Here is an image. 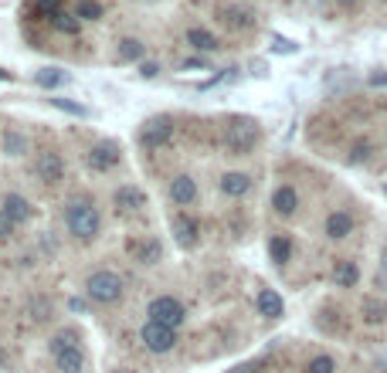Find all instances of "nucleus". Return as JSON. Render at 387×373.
<instances>
[{
    "label": "nucleus",
    "instance_id": "obj_3",
    "mask_svg": "<svg viewBox=\"0 0 387 373\" xmlns=\"http://www.w3.org/2000/svg\"><path fill=\"white\" fill-rule=\"evenodd\" d=\"M85 295H89V302H96V306H115V302L126 295V285H122V278H119L112 268H96V271L85 278Z\"/></svg>",
    "mask_w": 387,
    "mask_h": 373
},
{
    "label": "nucleus",
    "instance_id": "obj_36",
    "mask_svg": "<svg viewBox=\"0 0 387 373\" xmlns=\"http://www.w3.org/2000/svg\"><path fill=\"white\" fill-rule=\"evenodd\" d=\"M140 75H143V78H157V75H160V65H153V61H146V65L140 68Z\"/></svg>",
    "mask_w": 387,
    "mask_h": 373
},
{
    "label": "nucleus",
    "instance_id": "obj_29",
    "mask_svg": "<svg viewBox=\"0 0 387 373\" xmlns=\"http://www.w3.org/2000/svg\"><path fill=\"white\" fill-rule=\"evenodd\" d=\"M34 82H38L41 89H58L61 82H68V75H65L61 68H41V71L34 75Z\"/></svg>",
    "mask_w": 387,
    "mask_h": 373
},
{
    "label": "nucleus",
    "instance_id": "obj_2",
    "mask_svg": "<svg viewBox=\"0 0 387 373\" xmlns=\"http://www.w3.org/2000/svg\"><path fill=\"white\" fill-rule=\"evenodd\" d=\"M258 139H262V129H258V122H255V119H248V115H234V119H228V122H224L221 143H224V150H228L231 157H248V153L258 146Z\"/></svg>",
    "mask_w": 387,
    "mask_h": 373
},
{
    "label": "nucleus",
    "instance_id": "obj_13",
    "mask_svg": "<svg viewBox=\"0 0 387 373\" xmlns=\"http://www.w3.org/2000/svg\"><path fill=\"white\" fill-rule=\"evenodd\" d=\"M0 211L7 214L14 224H27V221L34 217L31 201H27V197H21V194H3V197H0Z\"/></svg>",
    "mask_w": 387,
    "mask_h": 373
},
{
    "label": "nucleus",
    "instance_id": "obj_14",
    "mask_svg": "<svg viewBox=\"0 0 387 373\" xmlns=\"http://www.w3.org/2000/svg\"><path fill=\"white\" fill-rule=\"evenodd\" d=\"M323 231H327V238H330V241H343V238H350V234H353V214H350V211L327 214Z\"/></svg>",
    "mask_w": 387,
    "mask_h": 373
},
{
    "label": "nucleus",
    "instance_id": "obj_18",
    "mask_svg": "<svg viewBox=\"0 0 387 373\" xmlns=\"http://www.w3.org/2000/svg\"><path fill=\"white\" fill-rule=\"evenodd\" d=\"M221 194L224 197H245L248 190H252V177L248 173H241V170H231V173H224L221 177Z\"/></svg>",
    "mask_w": 387,
    "mask_h": 373
},
{
    "label": "nucleus",
    "instance_id": "obj_23",
    "mask_svg": "<svg viewBox=\"0 0 387 373\" xmlns=\"http://www.w3.org/2000/svg\"><path fill=\"white\" fill-rule=\"evenodd\" d=\"M0 146H3L7 157H24V153H27V136H24L21 129H3Z\"/></svg>",
    "mask_w": 387,
    "mask_h": 373
},
{
    "label": "nucleus",
    "instance_id": "obj_28",
    "mask_svg": "<svg viewBox=\"0 0 387 373\" xmlns=\"http://www.w3.org/2000/svg\"><path fill=\"white\" fill-rule=\"evenodd\" d=\"M102 14H106V10H102L99 0H78V3H75V17H78V21H99Z\"/></svg>",
    "mask_w": 387,
    "mask_h": 373
},
{
    "label": "nucleus",
    "instance_id": "obj_8",
    "mask_svg": "<svg viewBox=\"0 0 387 373\" xmlns=\"http://www.w3.org/2000/svg\"><path fill=\"white\" fill-rule=\"evenodd\" d=\"M119 160H122V150H119V143H112V139L96 143V146L85 153V163H89L92 173H109V170L119 166Z\"/></svg>",
    "mask_w": 387,
    "mask_h": 373
},
{
    "label": "nucleus",
    "instance_id": "obj_16",
    "mask_svg": "<svg viewBox=\"0 0 387 373\" xmlns=\"http://www.w3.org/2000/svg\"><path fill=\"white\" fill-rule=\"evenodd\" d=\"M272 211H276L278 217H292V214L299 211V194H296L292 183L276 187V194H272Z\"/></svg>",
    "mask_w": 387,
    "mask_h": 373
},
{
    "label": "nucleus",
    "instance_id": "obj_32",
    "mask_svg": "<svg viewBox=\"0 0 387 373\" xmlns=\"http://www.w3.org/2000/svg\"><path fill=\"white\" fill-rule=\"evenodd\" d=\"M371 153H374V146L364 139V143H353V150H350V163H367L371 160Z\"/></svg>",
    "mask_w": 387,
    "mask_h": 373
},
{
    "label": "nucleus",
    "instance_id": "obj_9",
    "mask_svg": "<svg viewBox=\"0 0 387 373\" xmlns=\"http://www.w3.org/2000/svg\"><path fill=\"white\" fill-rule=\"evenodd\" d=\"M34 173H38V180L41 183H48V187H58L61 180H65V160H61V153L58 150H41L38 153V160H34Z\"/></svg>",
    "mask_w": 387,
    "mask_h": 373
},
{
    "label": "nucleus",
    "instance_id": "obj_7",
    "mask_svg": "<svg viewBox=\"0 0 387 373\" xmlns=\"http://www.w3.org/2000/svg\"><path fill=\"white\" fill-rule=\"evenodd\" d=\"M170 136H173V119H170V115H153V119H146V122L140 126V143H143L146 150L166 146Z\"/></svg>",
    "mask_w": 387,
    "mask_h": 373
},
{
    "label": "nucleus",
    "instance_id": "obj_22",
    "mask_svg": "<svg viewBox=\"0 0 387 373\" xmlns=\"http://www.w3.org/2000/svg\"><path fill=\"white\" fill-rule=\"evenodd\" d=\"M360 319L367 322V326H381V322L387 319V302H384V299L367 295V299L360 302Z\"/></svg>",
    "mask_w": 387,
    "mask_h": 373
},
{
    "label": "nucleus",
    "instance_id": "obj_34",
    "mask_svg": "<svg viewBox=\"0 0 387 373\" xmlns=\"http://www.w3.org/2000/svg\"><path fill=\"white\" fill-rule=\"evenodd\" d=\"M14 227H17V224H14V221H10L7 214L0 211V241H7V238H14Z\"/></svg>",
    "mask_w": 387,
    "mask_h": 373
},
{
    "label": "nucleus",
    "instance_id": "obj_39",
    "mask_svg": "<svg viewBox=\"0 0 387 373\" xmlns=\"http://www.w3.org/2000/svg\"><path fill=\"white\" fill-rule=\"evenodd\" d=\"M68 309H71V313H82V309H85V302H82V299H71V302H68Z\"/></svg>",
    "mask_w": 387,
    "mask_h": 373
},
{
    "label": "nucleus",
    "instance_id": "obj_30",
    "mask_svg": "<svg viewBox=\"0 0 387 373\" xmlns=\"http://www.w3.org/2000/svg\"><path fill=\"white\" fill-rule=\"evenodd\" d=\"M143 41H136V38H122L119 41V61H140L143 58Z\"/></svg>",
    "mask_w": 387,
    "mask_h": 373
},
{
    "label": "nucleus",
    "instance_id": "obj_35",
    "mask_svg": "<svg viewBox=\"0 0 387 373\" xmlns=\"http://www.w3.org/2000/svg\"><path fill=\"white\" fill-rule=\"evenodd\" d=\"M38 7L52 17V14H58V10H61V0H38Z\"/></svg>",
    "mask_w": 387,
    "mask_h": 373
},
{
    "label": "nucleus",
    "instance_id": "obj_41",
    "mask_svg": "<svg viewBox=\"0 0 387 373\" xmlns=\"http://www.w3.org/2000/svg\"><path fill=\"white\" fill-rule=\"evenodd\" d=\"M7 367V353H3V346H0V370Z\"/></svg>",
    "mask_w": 387,
    "mask_h": 373
},
{
    "label": "nucleus",
    "instance_id": "obj_21",
    "mask_svg": "<svg viewBox=\"0 0 387 373\" xmlns=\"http://www.w3.org/2000/svg\"><path fill=\"white\" fill-rule=\"evenodd\" d=\"M55 370L58 373H82V370H85V353H82V346H71V350L58 353V357H55Z\"/></svg>",
    "mask_w": 387,
    "mask_h": 373
},
{
    "label": "nucleus",
    "instance_id": "obj_11",
    "mask_svg": "<svg viewBox=\"0 0 387 373\" xmlns=\"http://www.w3.org/2000/svg\"><path fill=\"white\" fill-rule=\"evenodd\" d=\"M173 238H177V245H180L184 251L197 248V241H201V227H197V221H194L190 214H177V217H173Z\"/></svg>",
    "mask_w": 387,
    "mask_h": 373
},
{
    "label": "nucleus",
    "instance_id": "obj_43",
    "mask_svg": "<svg viewBox=\"0 0 387 373\" xmlns=\"http://www.w3.org/2000/svg\"><path fill=\"white\" fill-rule=\"evenodd\" d=\"M384 268H387V251H384Z\"/></svg>",
    "mask_w": 387,
    "mask_h": 373
},
{
    "label": "nucleus",
    "instance_id": "obj_33",
    "mask_svg": "<svg viewBox=\"0 0 387 373\" xmlns=\"http://www.w3.org/2000/svg\"><path fill=\"white\" fill-rule=\"evenodd\" d=\"M52 106L61 109V112H68V115H89V109L82 106V102H68V99H52Z\"/></svg>",
    "mask_w": 387,
    "mask_h": 373
},
{
    "label": "nucleus",
    "instance_id": "obj_38",
    "mask_svg": "<svg viewBox=\"0 0 387 373\" xmlns=\"http://www.w3.org/2000/svg\"><path fill=\"white\" fill-rule=\"evenodd\" d=\"M41 248H45V251H48V255H55V238H45V241H41Z\"/></svg>",
    "mask_w": 387,
    "mask_h": 373
},
{
    "label": "nucleus",
    "instance_id": "obj_4",
    "mask_svg": "<svg viewBox=\"0 0 387 373\" xmlns=\"http://www.w3.org/2000/svg\"><path fill=\"white\" fill-rule=\"evenodd\" d=\"M146 316H150L153 322H164V326H170V329H177V326L187 322V309H184V302L173 299V295H157V299L150 302Z\"/></svg>",
    "mask_w": 387,
    "mask_h": 373
},
{
    "label": "nucleus",
    "instance_id": "obj_40",
    "mask_svg": "<svg viewBox=\"0 0 387 373\" xmlns=\"http://www.w3.org/2000/svg\"><path fill=\"white\" fill-rule=\"evenodd\" d=\"M109 373H136V370H129V367H112Z\"/></svg>",
    "mask_w": 387,
    "mask_h": 373
},
{
    "label": "nucleus",
    "instance_id": "obj_15",
    "mask_svg": "<svg viewBox=\"0 0 387 373\" xmlns=\"http://www.w3.org/2000/svg\"><path fill=\"white\" fill-rule=\"evenodd\" d=\"M221 24L231 27V31H248V27H255V14L248 7L228 3V7H221Z\"/></svg>",
    "mask_w": 387,
    "mask_h": 373
},
{
    "label": "nucleus",
    "instance_id": "obj_25",
    "mask_svg": "<svg viewBox=\"0 0 387 373\" xmlns=\"http://www.w3.org/2000/svg\"><path fill=\"white\" fill-rule=\"evenodd\" d=\"M269 255H272L276 265H285L292 258V238L289 234H272L269 238Z\"/></svg>",
    "mask_w": 387,
    "mask_h": 373
},
{
    "label": "nucleus",
    "instance_id": "obj_12",
    "mask_svg": "<svg viewBox=\"0 0 387 373\" xmlns=\"http://www.w3.org/2000/svg\"><path fill=\"white\" fill-rule=\"evenodd\" d=\"M112 207L122 214L143 211V207H146V194H143L140 187H133V183H122V187H115V194H112Z\"/></svg>",
    "mask_w": 387,
    "mask_h": 373
},
{
    "label": "nucleus",
    "instance_id": "obj_26",
    "mask_svg": "<svg viewBox=\"0 0 387 373\" xmlns=\"http://www.w3.org/2000/svg\"><path fill=\"white\" fill-rule=\"evenodd\" d=\"M71 346H78V332H75V329H58L55 336L48 339V353H52V357L71 350Z\"/></svg>",
    "mask_w": 387,
    "mask_h": 373
},
{
    "label": "nucleus",
    "instance_id": "obj_27",
    "mask_svg": "<svg viewBox=\"0 0 387 373\" xmlns=\"http://www.w3.org/2000/svg\"><path fill=\"white\" fill-rule=\"evenodd\" d=\"M48 21H52V27H55V31H61V34H78V31H82V21H78L75 14H65V10L52 14Z\"/></svg>",
    "mask_w": 387,
    "mask_h": 373
},
{
    "label": "nucleus",
    "instance_id": "obj_17",
    "mask_svg": "<svg viewBox=\"0 0 387 373\" xmlns=\"http://www.w3.org/2000/svg\"><path fill=\"white\" fill-rule=\"evenodd\" d=\"M24 313H27V319L34 326H41V322H48L55 316V302L48 295H27L24 299Z\"/></svg>",
    "mask_w": 387,
    "mask_h": 373
},
{
    "label": "nucleus",
    "instance_id": "obj_19",
    "mask_svg": "<svg viewBox=\"0 0 387 373\" xmlns=\"http://www.w3.org/2000/svg\"><path fill=\"white\" fill-rule=\"evenodd\" d=\"M357 282H360V268H357V262H350V258L333 262V285H336V289H353Z\"/></svg>",
    "mask_w": 387,
    "mask_h": 373
},
{
    "label": "nucleus",
    "instance_id": "obj_20",
    "mask_svg": "<svg viewBox=\"0 0 387 373\" xmlns=\"http://www.w3.org/2000/svg\"><path fill=\"white\" fill-rule=\"evenodd\" d=\"M255 306H258V313H262L265 319H282V313H285L282 295H278L276 289H262L258 299H255Z\"/></svg>",
    "mask_w": 387,
    "mask_h": 373
},
{
    "label": "nucleus",
    "instance_id": "obj_5",
    "mask_svg": "<svg viewBox=\"0 0 387 373\" xmlns=\"http://www.w3.org/2000/svg\"><path fill=\"white\" fill-rule=\"evenodd\" d=\"M140 339H143V346H146L150 353H170V350L177 346V329H170L164 322L146 319V326L140 329Z\"/></svg>",
    "mask_w": 387,
    "mask_h": 373
},
{
    "label": "nucleus",
    "instance_id": "obj_37",
    "mask_svg": "<svg viewBox=\"0 0 387 373\" xmlns=\"http://www.w3.org/2000/svg\"><path fill=\"white\" fill-rule=\"evenodd\" d=\"M276 52H296V45H292V41H282V38H278V41H276Z\"/></svg>",
    "mask_w": 387,
    "mask_h": 373
},
{
    "label": "nucleus",
    "instance_id": "obj_24",
    "mask_svg": "<svg viewBox=\"0 0 387 373\" xmlns=\"http://www.w3.org/2000/svg\"><path fill=\"white\" fill-rule=\"evenodd\" d=\"M187 45H190L194 52H204V54L221 48V45H218V38H214L211 31H204V27H190V31H187Z\"/></svg>",
    "mask_w": 387,
    "mask_h": 373
},
{
    "label": "nucleus",
    "instance_id": "obj_10",
    "mask_svg": "<svg viewBox=\"0 0 387 373\" xmlns=\"http://www.w3.org/2000/svg\"><path fill=\"white\" fill-rule=\"evenodd\" d=\"M170 201H173L177 207H190V204L197 201V180H194L190 173H177V177L170 180Z\"/></svg>",
    "mask_w": 387,
    "mask_h": 373
},
{
    "label": "nucleus",
    "instance_id": "obj_6",
    "mask_svg": "<svg viewBox=\"0 0 387 373\" xmlns=\"http://www.w3.org/2000/svg\"><path fill=\"white\" fill-rule=\"evenodd\" d=\"M126 255L136 262V265H160V258H164V245L157 241V238H146V234H140V238H126Z\"/></svg>",
    "mask_w": 387,
    "mask_h": 373
},
{
    "label": "nucleus",
    "instance_id": "obj_31",
    "mask_svg": "<svg viewBox=\"0 0 387 373\" xmlns=\"http://www.w3.org/2000/svg\"><path fill=\"white\" fill-rule=\"evenodd\" d=\"M306 373H336V360L327 357V353H320V357H313L306 363Z\"/></svg>",
    "mask_w": 387,
    "mask_h": 373
},
{
    "label": "nucleus",
    "instance_id": "obj_1",
    "mask_svg": "<svg viewBox=\"0 0 387 373\" xmlns=\"http://www.w3.org/2000/svg\"><path fill=\"white\" fill-rule=\"evenodd\" d=\"M65 227H68V234L75 238V241H96L99 238V231H102V214L99 207L92 204V201H71L68 207H65Z\"/></svg>",
    "mask_w": 387,
    "mask_h": 373
},
{
    "label": "nucleus",
    "instance_id": "obj_42",
    "mask_svg": "<svg viewBox=\"0 0 387 373\" xmlns=\"http://www.w3.org/2000/svg\"><path fill=\"white\" fill-rule=\"evenodd\" d=\"M10 78H14V75H10V71H3V68H0V82H10Z\"/></svg>",
    "mask_w": 387,
    "mask_h": 373
}]
</instances>
